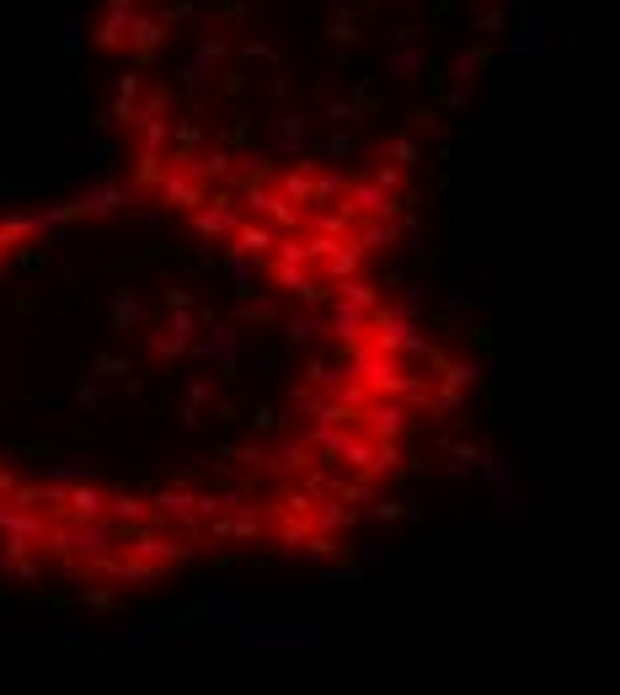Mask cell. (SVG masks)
Masks as SVG:
<instances>
[{"label": "cell", "instance_id": "cell-1", "mask_svg": "<svg viewBox=\"0 0 620 695\" xmlns=\"http://www.w3.org/2000/svg\"><path fill=\"white\" fill-rule=\"evenodd\" d=\"M43 546L65 556V562H91L107 546H118V524L113 519H54L43 530Z\"/></svg>", "mask_w": 620, "mask_h": 695}, {"label": "cell", "instance_id": "cell-2", "mask_svg": "<svg viewBox=\"0 0 620 695\" xmlns=\"http://www.w3.org/2000/svg\"><path fill=\"white\" fill-rule=\"evenodd\" d=\"M364 343H375L385 353H396V359H428V364H444L439 359V348L428 343L423 332H417V321L412 316H401L396 305H375L369 311V337Z\"/></svg>", "mask_w": 620, "mask_h": 695}, {"label": "cell", "instance_id": "cell-3", "mask_svg": "<svg viewBox=\"0 0 620 695\" xmlns=\"http://www.w3.org/2000/svg\"><path fill=\"white\" fill-rule=\"evenodd\" d=\"M118 540H123L118 551L139 556V562H155V567H166V562H182V556H193V546H177L172 535H155L150 524H129V530L118 524Z\"/></svg>", "mask_w": 620, "mask_h": 695}, {"label": "cell", "instance_id": "cell-4", "mask_svg": "<svg viewBox=\"0 0 620 695\" xmlns=\"http://www.w3.org/2000/svg\"><path fill=\"white\" fill-rule=\"evenodd\" d=\"M353 428H364L369 439H401V434H407V401H396V396H369Z\"/></svg>", "mask_w": 620, "mask_h": 695}, {"label": "cell", "instance_id": "cell-5", "mask_svg": "<svg viewBox=\"0 0 620 695\" xmlns=\"http://www.w3.org/2000/svg\"><path fill=\"white\" fill-rule=\"evenodd\" d=\"M155 193H161V204L166 209H177V214H193L198 204H204V182H198L193 172H182V166H166L161 182H155Z\"/></svg>", "mask_w": 620, "mask_h": 695}, {"label": "cell", "instance_id": "cell-6", "mask_svg": "<svg viewBox=\"0 0 620 695\" xmlns=\"http://www.w3.org/2000/svg\"><path fill=\"white\" fill-rule=\"evenodd\" d=\"M241 220H246V209H241V204H230L225 193L214 198V204L204 198V204L193 209V230H198L204 241H225V236H230V230H236Z\"/></svg>", "mask_w": 620, "mask_h": 695}, {"label": "cell", "instance_id": "cell-7", "mask_svg": "<svg viewBox=\"0 0 620 695\" xmlns=\"http://www.w3.org/2000/svg\"><path fill=\"white\" fill-rule=\"evenodd\" d=\"M364 257H369V252H364V246L353 241V236H332L316 268H321V278H327V284H337V278H353V273H359Z\"/></svg>", "mask_w": 620, "mask_h": 695}, {"label": "cell", "instance_id": "cell-8", "mask_svg": "<svg viewBox=\"0 0 620 695\" xmlns=\"http://www.w3.org/2000/svg\"><path fill=\"white\" fill-rule=\"evenodd\" d=\"M273 284H284L289 295H300V305H321V300H327V278H316L305 262H273Z\"/></svg>", "mask_w": 620, "mask_h": 695}, {"label": "cell", "instance_id": "cell-9", "mask_svg": "<svg viewBox=\"0 0 620 695\" xmlns=\"http://www.w3.org/2000/svg\"><path fill=\"white\" fill-rule=\"evenodd\" d=\"M348 204L359 209V214H380V220H396V214H401V193H385L375 177H359V182H348Z\"/></svg>", "mask_w": 620, "mask_h": 695}, {"label": "cell", "instance_id": "cell-10", "mask_svg": "<svg viewBox=\"0 0 620 695\" xmlns=\"http://www.w3.org/2000/svg\"><path fill=\"white\" fill-rule=\"evenodd\" d=\"M327 337H332V343L337 348H359L364 343V337H369V316L359 311V305H348V300H337L332 305V316H327Z\"/></svg>", "mask_w": 620, "mask_h": 695}, {"label": "cell", "instance_id": "cell-11", "mask_svg": "<svg viewBox=\"0 0 620 695\" xmlns=\"http://www.w3.org/2000/svg\"><path fill=\"white\" fill-rule=\"evenodd\" d=\"M225 241H230L225 252H241V257H268V252H273V241H278V230H273L268 220H257V214H246V220H241L236 230H230Z\"/></svg>", "mask_w": 620, "mask_h": 695}, {"label": "cell", "instance_id": "cell-12", "mask_svg": "<svg viewBox=\"0 0 620 695\" xmlns=\"http://www.w3.org/2000/svg\"><path fill=\"white\" fill-rule=\"evenodd\" d=\"M166 38H172V22H166V17H134V11H129V33H123V43H129L139 59L161 54Z\"/></svg>", "mask_w": 620, "mask_h": 695}, {"label": "cell", "instance_id": "cell-13", "mask_svg": "<svg viewBox=\"0 0 620 695\" xmlns=\"http://www.w3.org/2000/svg\"><path fill=\"white\" fill-rule=\"evenodd\" d=\"M353 225H359V209H353L348 198H337V204L305 214V230H316V236H353Z\"/></svg>", "mask_w": 620, "mask_h": 695}, {"label": "cell", "instance_id": "cell-14", "mask_svg": "<svg viewBox=\"0 0 620 695\" xmlns=\"http://www.w3.org/2000/svg\"><path fill=\"white\" fill-rule=\"evenodd\" d=\"M102 503H107V492L91 476H81V482L65 487V514L59 519H102Z\"/></svg>", "mask_w": 620, "mask_h": 695}, {"label": "cell", "instance_id": "cell-15", "mask_svg": "<svg viewBox=\"0 0 620 695\" xmlns=\"http://www.w3.org/2000/svg\"><path fill=\"white\" fill-rule=\"evenodd\" d=\"M214 524V540H257L262 535V519H257V508L252 503H236L230 514H220V519H209Z\"/></svg>", "mask_w": 620, "mask_h": 695}, {"label": "cell", "instance_id": "cell-16", "mask_svg": "<svg viewBox=\"0 0 620 695\" xmlns=\"http://www.w3.org/2000/svg\"><path fill=\"white\" fill-rule=\"evenodd\" d=\"M262 471H273V476H294V471H305V466H316V450H310L305 439H284L273 455H262L257 460Z\"/></svg>", "mask_w": 620, "mask_h": 695}, {"label": "cell", "instance_id": "cell-17", "mask_svg": "<svg viewBox=\"0 0 620 695\" xmlns=\"http://www.w3.org/2000/svg\"><path fill=\"white\" fill-rule=\"evenodd\" d=\"M102 519H113V524H155V508L150 498H134V492H107V503H102Z\"/></svg>", "mask_w": 620, "mask_h": 695}, {"label": "cell", "instance_id": "cell-18", "mask_svg": "<svg viewBox=\"0 0 620 695\" xmlns=\"http://www.w3.org/2000/svg\"><path fill=\"white\" fill-rule=\"evenodd\" d=\"M337 460H343L348 471H359V476H369V482H375V439H369L364 428H348L343 444H337Z\"/></svg>", "mask_w": 620, "mask_h": 695}, {"label": "cell", "instance_id": "cell-19", "mask_svg": "<svg viewBox=\"0 0 620 695\" xmlns=\"http://www.w3.org/2000/svg\"><path fill=\"white\" fill-rule=\"evenodd\" d=\"M123 198H129V193H123L118 182H97V188H86L75 204H65V220H75V214H113Z\"/></svg>", "mask_w": 620, "mask_h": 695}, {"label": "cell", "instance_id": "cell-20", "mask_svg": "<svg viewBox=\"0 0 620 695\" xmlns=\"http://www.w3.org/2000/svg\"><path fill=\"white\" fill-rule=\"evenodd\" d=\"M150 508H155V519H172V524H198V514H193V492L188 487H161L150 498Z\"/></svg>", "mask_w": 620, "mask_h": 695}, {"label": "cell", "instance_id": "cell-21", "mask_svg": "<svg viewBox=\"0 0 620 695\" xmlns=\"http://www.w3.org/2000/svg\"><path fill=\"white\" fill-rule=\"evenodd\" d=\"M353 241H359L364 252H391V246H396V220H380V214H364V220L353 225Z\"/></svg>", "mask_w": 620, "mask_h": 695}, {"label": "cell", "instance_id": "cell-22", "mask_svg": "<svg viewBox=\"0 0 620 695\" xmlns=\"http://www.w3.org/2000/svg\"><path fill=\"white\" fill-rule=\"evenodd\" d=\"M241 498H246V492H241V487H225V482H220V487H204V492H193V514H198V519H220V514H230V508H236Z\"/></svg>", "mask_w": 620, "mask_h": 695}, {"label": "cell", "instance_id": "cell-23", "mask_svg": "<svg viewBox=\"0 0 620 695\" xmlns=\"http://www.w3.org/2000/svg\"><path fill=\"white\" fill-rule=\"evenodd\" d=\"M337 198H348V177L316 161L310 166V204H337Z\"/></svg>", "mask_w": 620, "mask_h": 695}, {"label": "cell", "instance_id": "cell-24", "mask_svg": "<svg viewBox=\"0 0 620 695\" xmlns=\"http://www.w3.org/2000/svg\"><path fill=\"white\" fill-rule=\"evenodd\" d=\"M310 524H316V530L321 535H343L348 530V524H353V508L348 503H316V508H310Z\"/></svg>", "mask_w": 620, "mask_h": 695}, {"label": "cell", "instance_id": "cell-25", "mask_svg": "<svg viewBox=\"0 0 620 695\" xmlns=\"http://www.w3.org/2000/svg\"><path fill=\"white\" fill-rule=\"evenodd\" d=\"M321 498H316V487L310 482H284L278 487V508H284V514H300V519H310V508H316Z\"/></svg>", "mask_w": 620, "mask_h": 695}, {"label": "cell", "instance_id": "cell-26", "mask_svg": "<svg viewBox=\"0 0 620 695\" xmlns=\"http://www.w3.org/2000/svg\"><path fill=\"white\" fill-rule=\"evenodd\" d=\"M321 332H327V316H316V311L284 316V337H289V343H316Z\"/></svg>", "mask_w": 620, "mask_h": 695}, {"label": "cell", "instance_id": "cell-27", "mask_svg": "<svg viewBox=\"0 0 620 695\" xmlns=\"http://www.w3.org/2000/svg\"><path fill=\"white\" fill-rule=\"evenodd\" d=\"M337 300H348V305H359V311L369 316V311H375V305H380V295H375V284H364V278L359 273H353V278H337Z\"/></svg>", "mask_w": 620, "mask_h": 695}, {"label": "cell", "instance_id": "cell-28", "mask_svg": "<svg viewBox=\"0 0 620 695\" xmlns=\"http://www.w3.org/2000/svg\"><path fill=\"white\" fill-rule=\"evenodd\" d=\"M139 91H145L139 75H118V102H113V118L118 123H134L139 118Z\"/></svg>", "mask_w": 620, "mask_h": 695}, {"label": "cell", "instance_id": "cell-29", "mask_svg": "<svg viewBox=\"0 0 620 695\" xmlns=\"http://www.w3.org/2000/svg\"><path fill=\"white\" fill-rule=\"evenodd\" d=\"M134 129H139V150H161V156L172 150V118H139Z\"/></svg>", "mask_w": 620, "mask_h": 695}, {"label": "cell", "instance_id": "cell-30", "mask_svg": "<svg viewBox=\"0 0 620 695\" xmlns=\"http://www.w3.org/2000/svg\"><path fill=\"white\" fill-rule=\"evenodd\" d=\"M123 33H129V11L107 6V11H102V22H97V43H102V49H118Z\"/></svg>", "mask_w": 620, "mask_h": 695}, {"label": "cell", "instance_id": "cell-31", "mask_svg": "<svg viewBox=\"0 0 620 695\" xmlns=\"http://www.w3.org/2000/svg\"><path fill=\"white\" fill-rule=\"evenodd\" d=\"M209 327H214V321H209ZM204 353H209V359H220L225 375H236V332H230V327H214V343H204Z\"/></svg>", "mask_w": 620, "mask_h": 695}, {"label": "cell", "instance_id": "cell-32", "mask_svg": "<svg viewBox=\"0 0 620 695\" xmlns=\"http://www.w3.org/2000/svg\"><path fill=\"white\" fill-rule=\"evenodd\" d=\"M343 434H348V423H316V428H310V450H316V455H327V460H337V444H343Z\"/></svg>", "mask_w": 620, "mask_h": 695}, {"label": "cell", "instance_id": "cell-33", "mask_svg": "<svg viewBox=\"0 0 620 695\" xmlns=\"http://www.w3.org/2000/svg\"><path fill=\"white\" fill-rule=\"evenodd\" d=\"M305 380H310V391H332V385L343 380V364H337V359H310Z\"/></svg>", "mask_w": 620, "mask_h": 695}, {"label": "cell", "instance_id": "cell-34", "mask_svg": "<svg viewBox=\"0 0 620 695\" xmlns=\"http://www.w3.org/2000/svg\"><path fill=\"white\" fill-rule=\"evenodd\" d=\"M278 193H284V198H294V204H310V172H305V166H294V172H284V177H278Z\"/></svg>", "mask_w": 620, "mask_h": 695}, {"label": "cell", "instance_id": "cell-35", "mask_svg": "<svg viewBox=\"0 0 620 695\" xmlns=\"http://www.w3.org/2000/svg\"><path fill=\"white\" fill-rule=\"evenodd\" d=\"M166 113H172V86H150L145 102H139V118H166Z\"/></svg>", "mask_w": 620, "mask_h": 695}, {"label": "cell", "instance_id": "cell-36", "mask_svg": "<svg viewBox=\"0 0 620 695\" xmlns=\"http://www.w3.org/2000/svg\"><path fill=\"white\" fill-rule=\"evenodd\" d=\"M332 498L337 503H369V476H359V471H353V482H343V476H337V487H332Z\"/></svg>", "mask_w": 620, "mask_h": 695}, {"label": "cell", "instance_id": "cell-37", "mask_svg": "<svg viewBox=\"0 0 620 695\" xmlns=\"http://www.w3.org/2000/svg\"><path fill=\"white\" fill-rule=\"evenodd\" d=\"M139 188H155V182H161V172H166V156L161 150H139Z\"/></svg>", "mask_w": 620, "mask_h": 695}, {"label": "cell", "instance_id": "cell-38", "mask_svg": "<svg viewBox=\"0 0 620 695\" xmlns=\"http://www.w3.org/2000/svg\"><path fill=\"white\" fill-rule=\"evenodd\" d=\"M139 316H145V305H139L134 289H123V295L113 300V321H118V327H129V321H139Z\"/></svg>", "mask_w": 620, "mask_h": 695}, {"label": "cell", "instance_id": "cell-39", "mask_svg": "<svg viewBox=\"0 0 620 695\" xmlns=\"http://www.w3.org/2000/svg\"><path fill=\"white\" fill-rule=\"evenodd\" d=\"M380 156H391V166H401V172H407V166L417 161V145H412V139H407V134H396V139H391V145H385V150H380Z\"/></svg>", "mask_w": 620, "mask_h": 695}, {"label": "cell", "instance_id": "cell-40", "mask_svg": "<svg viewBox=\"0 0 620 695\" xmlns=\"http://www.w3.org/2000/svg\"><path fill=\"white\" fill-rule=\"evenodd\" d=\"M310 535V519H300V514H289L284 524H278V540H284L289 551H300V540Z\"/></svg>", "mask_w": 620, "mask_h": 695}, {"label": "cell", "instance_id": "cell-41", "mask_svg": "<svg viewBox=\"0 0 620 695\" xmlns=\"http://www.w3.org/2000/svg\"><path fill=\"white\" fill-rule=\"evenodd\" d=\"M225 273H230V284H236L241 295L252 289V268H246V257H241V252H225Z\"/></svg>", "mask_w": 620, "mask_h": 695}, {"label": "cell", "instance_id": "cell-42", "mask_svg": "<svg viewBox=\"0 0 620 695\" xmlns=\"http://www.w3.org/2000/svg\"><path fill=\"white\" fill-rule=\"evenodd\" d=\"M0 230H6V236L22 246L27 236H33V214H6V220H0Z\"/></svg>", "mask_w": 620, "mask_h": 695}, {"label": "cell", "instance_id": "cell-43", "mask_svg": "<svg viewBox=\"0 0 620 695\" xmlns=\"http://www.w3.org/2000/svg\"><path fill=\"white\" fill-rule=\"evenodd\" d=\"M241 321H252V327H257V321H278V305L273 300H246L241 305Z\"/></svg>", "mask_w": 620, "mask_h": 695}, {"label": "cell", "instance_id": "cell-44", "mask_svg": "<svg viewBox=\"0 0 620 695\" xmlns=\"http://www.w3.org/2000/svg\"><path fill=\"white\" fill-rule=\"evenodd\" d=\"M444 380H449V385H460V391H465V385H476V380H482V375H476V364H465V359H455V364H444Z\"/></svg>", "mask_w": 620, "mask_h": 695}, {"label": "cell", "instance_id": "cell-45", "mask_svg": "<svg viewBox=\"0 0 620 695\" xmlns=\"http://www.w3.org/2000/svg\"><path fill=\"white\" fill-rule=\"evenodd\" d=\"M289 407H294V412H305V417H316L321 391H305V385H294V391H289Z\"/></svg>", "mask_w": 620, "mask_h": 695}, {"label": "cell", "instance_id": "cell-46", "mask_svg": "<svg viewBox=\"0 0 620 695\" xmlns=\"http://www.w3.org/2000/svg\"><path fill=\"white\" fill-rule=\"evenodd\" d=\"M449 455H455V471H460V476L471 471L476 460H482V450H476V444H449Z\"/></svg>", "mask_w": 620, "mask_h": 695}, {"label": "cell", "instance_id": "cell-47", "mask_svg": "<svg viewBox=\"0 0 620 695\" xmlns=\"http://www.w3.org/2000/svg\"><path fill=\"white\" fill-rule=\"evenodd\" d=\"M482 65H487V54H482V49H476V54H465L460 65H455V81H471V75L482 70Z\"/></svg>", "mask_w": 620, "mask_h": 695}, {"label": "cell", "instance_id": "cell-48", "mask_svg": "<svg viewBox=\"0 0 620 695\" xmlns=\"http://www.w3.org/2000/svg\"><path fill=\"white\" fill-rule=\"evenodd\" d=\"M375 182L385 193H401V166H375Z\"/></svg>", "mask_w": 620, "mask_h": 695}, {"label": "cell", "instance_id": "cell-49", "mask_svg": "<svg viewBox=\"0 0 620 695\" xmlns=\"http://www.w3.org/2000/svg\"><path fill=\"white\" fill-rule=\"evenodd\" d=\"M91 369H97V375H123L129 364H123V359H113V353H97V364H91Z\"/></svg>", "mask_w": 620, "mask_h": 695}, {"label": "cell", "instance_id": "cell-50", "mask_svg": "<svg viewBox=\"0 0 620 695\" xmlns=\"http://www.w3.org/2000/svg\"><path fill=\"white\" fill-rule=\"evenodd\" d=\"M337 38H343V43H359V27H353L348 11H337Z\"/></svg>", "mask_w": 620, "mask_h": 695}, {"label": "cell", "instance_id": "cell-51", "mask_svg": "<svg viewBox=\"0 0 620 695\" xmlns=\"http://www.w3.org/2000/svg\"><path fill=\"white\" fill-rule=\"evenodd\" d=\"M321 150H327V156H348V150H353V139H348V134H332Z\"/></svg>", "mask_w": 620, "mask_h": 695}, {"label": "cell", "instance_id": "cell-52", "mask_svg": "<svg viewBox=\"0 0 620 695\" xmlns=\"http://www.w3.org/2000/svg\"><path fill=\"white\" fill-rule=\"evenodd\" d=\"M252 428H257V434H273V428H278V412H268V407H262V412L252 417Z\"/></svg>", "mask_w": 620, "mask_h": 695}, {"label": "cell", "instance_id": "cell-53", "mask_svg": "<svg viewBox=\"0 0 620 695\" xmlns=\"http://www.w3.org/2000/svg\"><path fill=\"white\" fill-rule=\"evenodd\" d=\"M86 156H91V166H107V156H113V150H107L102 139H91V145H86Z\"/></svg>", "mask_w": 620, "mask_h": 695}, {"label": "cell", "instance_id": "cell-54", "mask_svg": "<svg viewBox=\"0 0 620 695\" xmlns=\"http://www.w3.org/2000/svg\"><path fill=\"white\" fill-rule=\"evenodd\" d=\"M412 65H423V54H412V49H401V54H396V65H391V70H396V75H401V70H412Z\"/></svg>", "mask_w": 620, "mask_h": 695}, {"label": "cell", "instance_id": "cell-55", "mask_svg": "<svg viewBox=\"0 0 620 695\" xmlns=\"http://www.w3.org/2000/svg\"><path fill=\"white\" fill-rule=\"evenodd\" d=\"M49 476H54V482H65V487H70V482H81V471H75V466H54Z\"/></svg>", "mask_w": 620, "mask_h": 695}, {"label": "cell", "instance_id": "cell-56", "mask_svg": "<svg viewBox=\"0 0 620 695\" xmlns=\"http://www.w3.org/2000/svg\"><path fill=\"white\" fill-rule=\"evenodd\" d=\"M11 487H17V471H11V466H0V498H11Z\"/></svg>", "mask_w": 620, "mask_h": 695}, {"label": "cell", "instance_id": "cell-57", "mask_svg": "<svg viewBox=\"0 0 620 695\" xmlns=\"http://www.w3.org/2000/svg\"><path fill=\"white\" fill-rule=\"evenodd\" d=\"M482 33H503V11H487V17H482Z\"/></svg>", "mask_w": 620, "mask_h": 695}, {"label": "cell", "instance_id": "cell-58", "mask_svg": "<svg viewBox=\"0 0 620 695\" xmlns=\"http://www.w3.org/2000/svg\"><path fill=\"white\" fill-rule=\"evenodd\" d=\"M188 396H193V401H209V396H214V385H209V380H193V391H188Z\"/></svg>", "mask_w": 620, "mask_h": 695}, {"label": "cell", "instance_id": "cell-59", "mask_svg": "<svg viewBox=\"0 0 620 695\" xmlns=\"http://www.w3.org/2000/svg\"><path fill=\"white\" fill-rule=\"evenodd\" d=\"M11 246H17V241H11V236H6V230H0V262H6V257H11Z\"/></svg>", "mask_w": 620, "mask_h": 695}, {"label": "cell", "instance_id": "cell-60", "mask_svg": "<svg viewBox=\"0 0 620 695\" xmlns=\"http://www.w3.org/2000/svg\"><path fill=\"white\" fill-rule=\"evenodd\" d=\"M107 6H118V11H134V6H139V0H107Z\"/></svg>", "mask_w": 620, "mask_h": 695}]
</instances>
